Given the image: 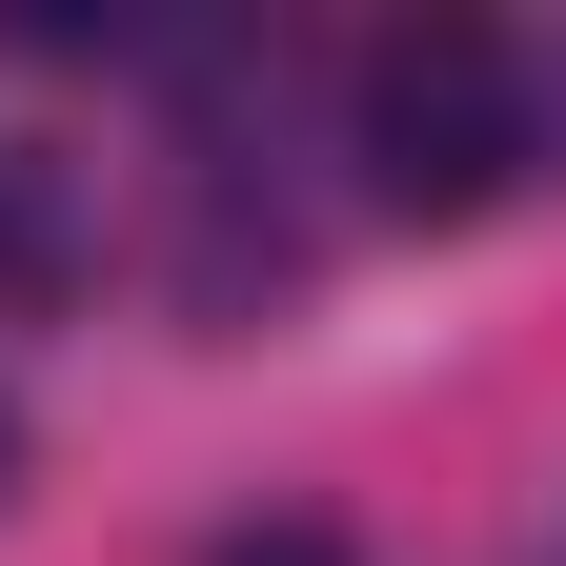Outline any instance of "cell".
I'll return each instance as SVG.
<instances>
[{"label": "cell", "instance_id": "1", "mask_svg": "<svg viewBox=\"0 0 566 566\" xmlns=\"http://www.w3.org/2000/svg\"><path fill=\"white\" fill-rule=\"evenodd\" d=\"M506 163H526V61L485 41V21H424V41L365 61V182H385V202L446 223V202H485Z\"/></svg>", "mask_w": 566, "mask_h": 566}, {"label": "cell", "instance_id": "2", "mask_svg": "<svg viewBox=\"0 0 566 566\" xmlns=\"http://www.w3.org/2000/svg\"><path fill=\"white\" fill-rule=\"evenodd\" d=\"M223 566H365V546H344V526H243Z\"/></svg>", "mask_w": 566, "mask_h": 566}, {"label": "cell", "instance_id": "3", "mask_svg": "<svg viewBox=\"0 0 566 566\" xmlns=\"http://www.w3.org/2000/svg\"><path fill=\"white\" fill-rule=\"evenodd\" d=\"M0 283H61V243H41V202L0 182Z\"/></svg>", "mask_w": 566, "mask_h": 566}, {"label": "cell", "instance_id": "4", "mask_svg": "<svg viewBox=\"0 0 566 566\" xmlns=\"http://www.w3.org/2000/svg\"><path fill=\"white\" fill-rule=\"evenodd\" d=\"M0 485H21V405H0Z\"/></svg>", "mask_w": 566, "mask_h": 566}]
</instances>
